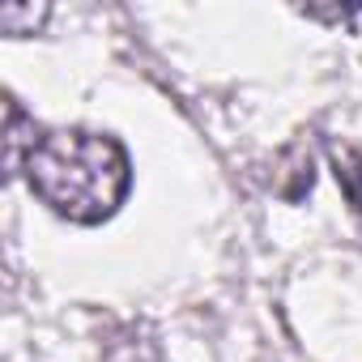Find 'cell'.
<instances>
[{
    "label": "cell",
    "mask_w": 362,
    "mask_h": 362,
    "mask_svg": "<svg viewBox=\"0 0 362 362\" xmlns=\"http://www.w3.org/2000/svg\"><path fill=\"white\" fill-rule=\"evenodd\" d=\"M30 192L73 226H103L119 214L132 188V158L119 136L94 128H47L30 141L26 158Z\"/></svg>",
    "instance_id": "1"
},
{
    "label": "cell",
    "mask_w": 362,
    "mask_h": 362,
    "mask_svg": "<svg viewBox=\"0 0 362 362\" xmlns=\"http://www.w3.org/2000/svg\"><path fill=\"white\" fill-rule=\"evenodd\" d=\"M328 162H332V175L349 201V214L354 222L362 226V145L354 141H328Z\"/></svg>",
    "instance_id": "2"
},
{
    "label": "cell",
    "mask_w": 362,
    "mask_h": 362,
    "mask_svg": "<svg viewBox=\"0 0 362 362\" xmlns=\"http://www.w3.org/2000/svg\"><path fill=\"white\" fill-rule=\"evenodd\" d=\"M103 362H162L158 332H153L149 324H124V328L107 341Z\"/></svg>",
    "instance_id": "3"
},
{
    "label": "cell",
    "mask_w": 362,
    "mask_h": 362,
    "mask_svg": "<svg viewBox=\"0 0 362 362\" xmlns=\"http://www.w3.org/2000/svg\"><path fill=\"white\" fill-rule=\"evenodd\" d=\"M286 179H294V192H290V201H303L307 192H311V184H315V170H311V149L298 141V145H290L281 158H277V175H273V192L281 197L286 192Z\"/></svg>",
    "instance_id": "4"
}]
</instances>
